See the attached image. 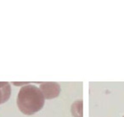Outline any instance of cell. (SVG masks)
<instances>
[{
	"instance_id": "6da1fadb",
	"label": "cell",
	"mask_w": 124,
	"mask_h": 117,
	"mask_svg": "<svg viewBox=\"0 0 124 117\" xmlns=\"http://www.w3.org/2000/svg\"><path fill=\"white\" fill-rule=\"evenodd\" d=\"M45 98L39 88L26 85L21 88L17 96V105L24 115H31L43 109Z\"/></svg>"
},
{
	"instance_id": "277c9868",
	"label": "cell",
	"mask_w": 124,
	"mask_h": 117,
	"mask_svg": "<svg viewBox=\"0 0 124 117\" xmlns=\"http://www.w3.org/2000/svg\"><path fill=\"white\" fill-rule=\"evenodd\" d=\"M73 117H83V100L79 99L75 101L71 109Z\"/></svg>"
},
{
	"instance_id": "3957f363",
	"label": "cell",
	"mask_w": 124,
	"mask_h": 117,
	"mask_svg": "<svg viewBox=\"0 0 124 117\" xmlns=\"http://www.w3.org/2000/svg\"><path fill=\"white\" fill-rule=\"evenodd\" d=\"M11 94V87L7 81H0V104L8 101Z\"/></svg>"
},
{
	"instance_id": "7a4b0ae2",
	"label": "cell",
	"mask_w": 124,
	"mask_h": 117,
	"mask_svg": "<svg viewBox=\"0 0 124 117\" xmlns=\"http://www.w3.org/2000/svg\"><path fill=\"white\" fill-rule=\"evenodd\" d=\"M45 99H52L59 96L60 93V86L54 81L42 82L39 87Z\"/></svg>"
},
{
	"instance_id": "5b68a950",
	"label": "cell",
	"mask_w": 124,
	"mask_h": 117,
	"mask_svg": "<svg viewBox=\"0 0 124 117\" xmlns=\"http://www.w3.org/2000/svg\"><path fill=\"white\" fill-rule=\"evenodd\" d=\"M123 117H124V116H123Z\"/></svg>"
}]
</instances>
